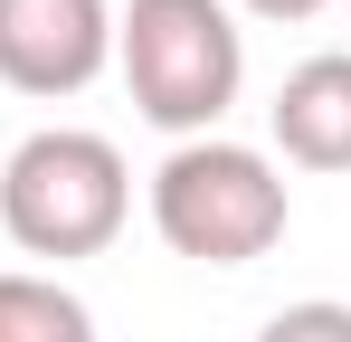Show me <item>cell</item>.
Here are the masks:
<instances>
[{"label":"cell","mask_w":351,"mask_h":342,"mask_svg":"<svg viewBox=\"0 0 351 342\" xmlns=\"http://www.w3.org/2000/svg\"><path fill=\"white\" fill-rule=\"evenodd\" d=\"M114 67L133 86V114L180 143L219 133V114L247 86V38L228 0H123L114 10Z\"/></svg>","instance_id":"1"},{"label":"cell","mask_w":351,"mask_h":342,"mask_svg":"<svg viewBox=\"0 0 351 342\" xmlns=\"http://www.w3.org/2000/svg\"><path fill=\"white\" fill-rule=\"evenodd\" d=\"M133 219V171L105 133L48 124L0 162V228L19 257H105Z\"/></svg>","instance_id":"2"},{"label":"cell","mask_w":351,"mask_h":342,"mask_svg":"<svg viewBox=\"0 0 351 342\" xmlns=\"http://www.w3.org/2000/svg\"><path fill=\"white\" fill-rule=\"evenodd\" d=\"M152 228L171 257L199 266H256L285 238V171L266 162L256 143H171V162L152 171Z\"/></svg>","instance_id":"3"},{"label":"cell","mask_w":351,"mask_h":342,"mask_svg":"<svg viewBox=\"0 0 351 342\" xmlns=\"http://www.w3.org/2000/svg\"><path fill=\"white\" fill-rule=\"evenodd\" d=\"M114 67V0H0V86L10 95H86Z\"/></svg>","instance_id":"4"},{"label":"cell","mask_w":351,"mask_h":342,"mask_svg":"<svg viewBox=\"0 0 351 342\" xmlns=\"http://www.w3.org/2000/svg\"><path fill=\"white\" fill-rule=\"evenodd\" d=\"M266 124H276V152L294 171H351V48L304 57L276 86Z\"/></svg>","instance_id":"5"},{"label":"cell","mask_w":351,"mask_h":342,"mask_svg":"<svg viewBox=\"0 0 351 342\" xmlns=\"http://www.w3.org/2000/svg\"><path fill=\"white\" fill-rule=\"evenodd\" d=\"M0 342H95V314H86V295H66L58 276L10 266V276H0Z\"/></svg>","instance_id":"6"},{"label":"cell","mask_w":351,"mask_h":342,"mask_svg":"<svg viewBox=\"0 0 351 342\" xmlns=\"http://www.w3.org/2000/svg\"><path fill=\"white\" fill-rule=\"evenodd\" d=\"M256 342H351V304H332V295L285 304V314H266V333H256Z\"/></svg>","instance_id":"7"},{"label":"cell","mask_w":351,"mask_h":342,"mask_svg":"<svg viewBox=\"0 0 351 342\" xmlns=\"http://www.w3.org/2000/svg\"><path fill=\"white\" fill-rule=\"evenodd\" d=\"M237 10H256V19H313V10H332V0H237Z\"/></svg>","instance_id":"8"}]
</instances>
